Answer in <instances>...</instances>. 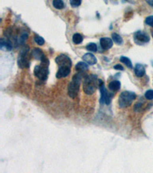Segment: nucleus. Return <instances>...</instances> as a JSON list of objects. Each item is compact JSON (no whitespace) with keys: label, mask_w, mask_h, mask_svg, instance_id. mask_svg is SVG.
<instances>
[{"label":"nucleus","mask_w":153,"mask_h":173,"mask_svg":"<svg viewBox=\"0 0 153 173\" xmlns=\"http://www.w3.org/2000/svg\"><path fill=\"white\" fill-rule=\"evenodd\" d=\"M99 87V79L97 75H89L84 78V91L87 95H92Z\"/></svg>","instance_id":"nucleus-1"},{"label":"nucleus","mask_w":153,"mask_h":173,"mask_svg":"<svg viewBox=\"0 0 153 173\" xmlns=\"http://www.w3.org/2000/svg\"><path fill=\"white\" fill-rule=\"evenodd\" d=\"M83 73L84 72H78L75 74L72 78L71 82H70L69 86H68V95L71 98H74L78 94L80 83L82 80Z\"/></svg>","instance_id":"nucleus-2"},{"label":"nucleus","mask_w":153,"mask_h":173,"mask_svg":"<svg viewBox=\"0 0 153 173\" xmlns=\"http://www.w3.org/2000/svg\"><path fill=\"white\" fill-rule=\"evenodd\" d=\"M136 95L133 92H123L119 97V106L120 108H126L133 103Z\"/></svg>","instance_id":"nucleus-3"},{"label":"nucleus","mask_w":153,"mask_h":173,"mask_svg":"<svg viewBox=\"0 0 153 173\" xmlns=\"http://www.w3.org/2000/svg\"><path fill=\"white\" fill-rule=\"evenodd\" d=\"M35 75L42 81L46 80L47 76L49 75V70H48V66H46L44 64H41L39 66H36L34 70Z\"/></svg>","instance_id":"nucleus-4"},{"label":"nucleus","mask_w":153,"mask_h":173,"mask_svg":"<svg viewBox=\"0 0 153 173\" xmlns=\"http://www.w3.org/2000/svg\"><path fill=\"white\" fill-rule=\"evenodd\" d=\"M28 51H29V47L28 46H25L21 50L19 58L18 59V65L21 69L29 67V60H28Z\"/></svg>","instance_id":"nucleus-5"},{"label":"nucleus","mask_w":153,"mask_h":173,"mask_svg":"<svg viewBox=\"0 0 153 173\" xmlns=\"http://www.w3.org/2000/svg\"><path fill=\"white\" fill-rule=\"evenodd\" d=\"M99 87H100V93H101L100 102L106 104V105H109L110 102H111V98L113 97V95L109 94V92L105 88L103 82V81L101 79H99Z\"/></svg>","instance_id":"nucleus-6"},{"label":"nucleus","mask_w":153,"mask_h":173,"mask_svg":"<svg viewBox=\"0 0 153 173\" xmlns=\"http://www.w3.org/2000/svg\"><path fill=\"white\" fill-rule=\"evenodd\" d=\"M55 62L58 64L59 68H70L71 69L72 66L71 59L68 55H64V54H61L57 56L55 58Z\"/></svg>","instance_id":"nucleus-7"},{"label":"nucleus","mask_w":153,"mask_h":173,"mask_svg":"<svg viewBox=\"0 0 153 173\" xmlns=\"http://www.w3.org/2000/svg\"><path fill=\"white\" fill-rule=\"evenodd\" d=\"M134 39H135V41L137 43L141 44L149 42L150 40V38L149 36L148 35V34H146L144 32L138 31L135 33V35H134Z\"/></svg>","instance_id":"nucleus-8"},{"label":"nucleus","mask_w":153,"mask_h":173,"mask_svg":"<svg viewBox=\"0 0 153 173\" xmlns=\"http://www.w3.org/2000/svg\"><path fill=\"white\" fill-rule=\"evenodd\" d=\"M12 42L9 39L6 38H2L0 41V47L1 49L3 51H11L12 49Z\"/></svg>","instance_id":"nucleus-9"},{"label":"nucleus","mask_w":153,"mask_h":173,"mask_svg":"<svg viewBox=\"0 0 153 173\" xmlns=\"http://www.w3.org/2000/svg\"><path fill=\"white\" fill-rule=\"evenodd\" d=\"M82 58L83 60H84L86 63H87L88 65H91V66L95 65L97 62V58H96L92 53L90 52L86 53L85 55H84V56L82 57Z\"/></svg>","instance_id":"nucleus-10"},{"label":"nucleus","mask_w":153,"mask_h":173,"mask_svg":"<svg viewBox=\"0 0 153 173\" xmlns=\"http://www.w3.org/2000/svg\"><path fill=\"white\" fill-rule=\"evenodd\" d=\"M100 45L103 49H109L113 46V41L112 38L104 37V38H100Z\"/></svg>","instance_id":"nucleus-11"},{"label":"nucleus","mask_w":153,"mask_h":173,"mask_svg":"<svg viewBox=\"0 0 153 173\" xmlns=\"http://www.w3.org/2000/svg\"><path fill=\"white\" fill-rule=\"evenodd\" d=\"M31 55L35 59L37 60H41L42 61L43 58H44L45 55H44V53L42 51V49H38V48H35V49H33L32 51H31Z\"/></svg>","instance_id":"nucleus-12"},{"label":"nucleus","mask_w":153,"mask_h":173,"mask_svg":"<svg viewBox=\"0 0 153 173\" xmlns=\"http://www.w3.org/2000/svg\"><path fill=\"white\" fill-rule=\"evenodd\" d=\"M71 73L70 68H59L58 71L57 72L56 77L58 78H65Z\"/></svg>","instance_id":"nucleus-13"},{"label":"nucleus","mask_w":153,"mask_h":173,"mask_svg":"<svg viewBox=\"0 0 153 173\" xmlns=\"http://www.w3.org/2000/svg\"><path fill=\"white\" fill-rule=\"evenodd\" d=\"M108 87H109V89L111 90L112 92H117L120 89L121 83L118 80L112 81V82H110L109 83Z\"/></svg>","instance_id":"nucleus-14"},{"label":"nucleus","mask_w":153,"mask_h":173,"mask_svg":"<svg viewBox=\"0 0 153 173\" xmlns=\"http://www.w3.org/2000/svg\"><path fill=\"white\" fill-rule=\"evenodd\" d=\"M146 73L145 67L141 64H137L135 67V74L137 77H142Z\"/></svg>","instance_id":"nucleus-15"},{"label":"nucleus","mask_w":153,"mask_h":173,"mask_svg":"<svg viewBox=\"0 0 153 173\" xmlns=\"http://www.w3.org/2000/svg\"><path fill=\"white\" fill-rule=\"evenodd\" d=\"M75 69L79 72H84L87 71L89 69V65L86 63L85 62H79L75 66Z\"/></svg>","instance_id":"nucleus-16"},{"label":"nucleus","mask_w":153,"mask_h":173,"mask_svg":"<svg viewBox=\"0 0 153 173\" xmlns=\"http://www.w3.org/2000/svg\"><path fill=\"white\" fill-rule=\"evenodd\" d=\"M72 40H73L74 43L76 44V45H78L80 44L83 42V36L79 33H76L73 35V38H72Z\"/></svg>","instance_id":"nucleus-17"},{"label":"nucleus","mask_w":153,"mask_h":173,"mask_svg":"<svg viewBox=\"0 0 153 173\" xmlns=\"http://www.w3.org/2000/svg\"><path fill=\"white\" fill-rule=\"evenodd\" d=\"M112 38H113V42H116L118 45H122V42H123L122 37L119 34H117V33H113L112 34Z\"/></svg>","instance_id":"nucleus-18"},{"label":"nucleus","mask_w":153,"mask_h":173,"mask_svg":"<svg viewBox=\"0 0 153 173\" xmlns=\"http://www.w3.org/2000/svg\"><path fill=\"white\" fill-rule=\"evenodd\" d=\"M120 62L125 64L128 68H130V69H133V64H132L131 60H130L129 58H127V57H126V56L121 57Z\"/></svg>","instance_id":"nucleus-19"},{"label":"nucleus","mask_w":153,"mask_h":173,"mask_svg":"<svg viewBox=\"0 0 153 173\" xmlns=\"http://www.w3.org/2000/svg\"><path fill=\"white\" fill-rule=\"evenodd\" d=\"M53 6L57 9H62L64 7V3L61 0H55L53 1Z\"/></svg>","instance_id":"nucleus-20"},{"label":"nucleus","mask_w":153,"mask_h":173,"mask_svg":"<svg viewBox=\"0 0 153 173\" xmlns=\"http://www.w3.org/2000/svg\"><path fill=\"white\" fill-rule=\"evenodd\" d=\"M35 41L39 46H43L44 44V38H42V36H40V35H35Z\"/></svg>","instance_id":"nucleus-21"},{"label":"nucleus","mask_w":153,"mask_h":173,"mask_svg":"<svg viewBox=\"0 0 153 173\" xmlns=\"http://www.w3.org/2000/svg\"><path fill=\"white\" fill-rule=\"evenodd\" d=\"M28 33H23V34L21 35V36L19 37V38H18V43L19 44H23L24 42H26V40H27L28 38Z\"/></svg>","instance_id":"nucleus-22"},{"label":"nucleus","mask_w":153,"mask_h":173,"mask_svg":"<svg viewBox=\"0 0 153 173\" xmlns=\"http://www.w3.org/2000/svg\"><path fill=\"white\" fill-rule=\"evenodd\" d=\"M87 49L90 52H96L97 50V46L95 43H90L87 46Z\"/></svg>","instance_id":"nucleus-23"},{"label":"nucleus","mask_w":153,"mask_h":173,"mask_svg":"<svg viewBox=\"0 0 153 173\" xmlns=\"http://www.w3.org/2000/svg\"><path fill=\"white\" fill-rule=\"evenodd\" d=\"M145 97L149 100L153 99V90H148L145 94Z\"/></svg>","instance_id":"nucleus-24"},{"label":"nucleus","mask_w":153,"mask_h":173,"mask_svg":"<svg viewBox=\"0 0 153 173\" xmlns=\"http://www.w3.org/2000/svg\"><path fill=\"white\" fill-rule=\"evenodd\" d=\"M70 3H71V6L72 7H78L81 4V1L80 0H71Z\"/></svg>","instance_id":"nucleus-25"},{"label":"nucleus","mask_w":153,"mask_h":173,"mask_svg":"<svg viewBox=\"0 0 153 173\" xmlns=\"http://www.w3.org/2000/svg\"><path fill=\"white\" fill-rule=\"evenodd\" d=\"M146 23L148 26L153 27V16H150L146 18Z\"/></svg>","instance_id":"nucleus-26"},{"label":"nucleus","mask_w":153,"mask_h":173,"mask_svg":"<svg viewBox=\"0 0 153 173\" xmlns=\"http://www.w3.org/2000/svg\"><path fill=\"white\" fill-rule=\"evenodd\" d=\"M114 69H118V70H124V68L122 67V66L119 65V64H118V65H116V66H114Z\"/></svg>","instance_id":"nucleus-27"},{"label":"nucleus","mask_w":153,"mask_h":173,"mask_svg":"<svg viewBox=\"0 0 153 173\" xmlns=\"http://www.w3.org/2000/svg\"><path fill=\"white\" fill-rule=\"evenodd\" d=\"M147 2L149 4L150 6H153V1H151V0H150V1H147Z\"/></svg>","instance_id":"nucleus-28"},{"label":"nucleus","mask_w":153,"mask_h":173,"mask_svg":"<svg viewBox=\"0 0 153 173\" xmlns=\"http://www.w3.org/2000/svg\"><path fill=\"white\" fill-rule=\"evenodd\" d=\"M152 37H153V30L152 31Z\"/></svg>","instance_id":"nucleus-29"}]
</instances>
